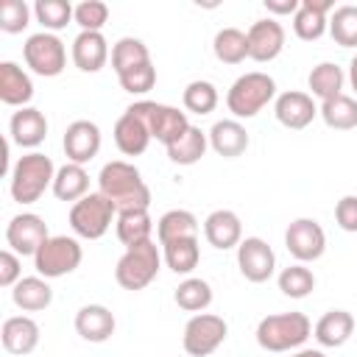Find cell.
<instances>
[{
    "mask_svg": "<svg viewBox=\"0 0 357 357\" xmlns=\"http://www.w3.org/2000/svg\"><path fill=\"white\" fill-rule=\"evenodd\" d=\"M318 114L324 117V123L335 131H351L357 128V100L349 95H337L332 100H324Z\"/></svg>",
    "mask_w": 357,
    "mask_h": 357,
    "instance_id": "obj_34",
    "label": "cell"
},
{
    "mask_svg": "<svg viewBox=\"0 0 357 357\" xmlns=\"http://www.w3.org/2000/svg\"><path fill=\"white\" fill-rule=\"evenodd\" d=\"M145 61H151V53H148V47H145L142 39L123 36V39L114 42V47H112V67H114L117 75L126 73V70H131V67H139Z\"/></svg>",
    "mask_w": 357,
    "mask_h": 357,
    "instance_id": "obj_37",
    "label": "cell"
},
{
    "mask_svg": "<svg viewBox=\"0 0 357 357\" xmlns=\"http://www.w3.org/2000/svg\"><path fill=\"white\" fill-rule=\"evenodd\" d=\"M279 290L287 296V298H304L315 290V276L310 268H304V262H296V265H287L282 273H279Z\"/></svg>",
    "mask_w": 357,
    "mask_h": 357,
    "instance_id": "obj_39",
    "label": "cell"
},
{
    "mask_svg": "<svg viewBox=\"0 0 357 357\" xmlns=\"http://www.w3.org/2000/svg\"><path fill=\"white\" fill-rule=\"evenodd\" d=\"M209 148V134H204L198 126H190L173 145H167V156L176 165H195Z\"/></svg>",
    "mask_w": 357,
    "mask_h": 357,
    "instance_id": "obj_30",
    "label": "cell"
},
{
    "mask_svg": "<svg viewBox=\"0 0 357 357\" xmlns=\"http://www.w3.org/2000/svg\"><path fill=\"white\" fill-rule=\"evenodd\" d=\"M349 81H351V89L357 92V56L349 61Z\"/></svg>",
    "mask_w": 357,
    "mask_h": 357,
    "instance_id": "obj_48",
    "label": "cell"
},
{
    "mask_svg": "<svg viewBox=\"0 0 357 357\" xmlns=\"http://www.w3.org/2000/svg\"><path fill=\"white\" fill-rule=\"evenodd\" d=\"M117 78H120V86H123L126 92H131V95H145V92H151L153 84H156V67H153V61H145V64H139V67H131V70L120 73Z\"/></svg>",
    "mask_w": 357,
    "mask_h": 357,
    "instance_id": "obj_42",
    "label": "cell"
},
{
    "mask_svg": "<svg viewBox=\"0 0 357 357\" xmlns=\"http://www.w3.org/2000/svg\"><path fill=\"white\" fill-rule=\"evenodd\" d=\"M343 81H346V75H343V70H340L335 61H321V64H315L312 73H310V78H307L310 92H312L315 98H321V103H324V100H332V98H337V95H343V92H340V89H343Z\"/></svg>",
    "mask_w": 357,
    "mask_h": 357,
    "instance_id": "obj_32",
    "label": "cell"
},
{
    "mask_svg": "<svg viewBox=\"0 0 357 357\" xmlns=\"http://www.w3.org/2000/svg\"><path fill=\"white\" fill-rule=\"evenodd\" d=\"M204 237L212 248H237L243 240V223L231 209H215L204 220Z\"/></svg>",
    "mask_w": 357,
    "mask_h": 357,
    "instance_id": "obj_19",
    "label": "cell"
},
{
    "mask_svg": "<svg viewBox=\"0 0 357 357\" xmlns=\"http://www.w3.org/2000/svg\"><path fill=\"white\" fill-rule=\"evenodd\" d=\"M329 33L340 47H357V6H337L329 17Z\"/></svg>",
    "mask_w": 357,
    "mask_h": 357,
    "instance_id": "obj_40",
    "label": "cell"
},
{
    "mask_svg": "<svg viewBox=\"0 0 357 357\" xmlns=\"http://www.w3.org/2000/svg\"><path fill=\"white\" fill-rule=\"evenodd\" d=\"M53 195L59 201H81L84 195H89V176L84 170V165H75V162H67L56 170V178H53Z\"/></svg>",
    "mask_w": 357,
    "mask_h": 357,
    "instance_id": "obj_28",
    "label": "cell"
},
{
    "mask_svg": "<svg viewBox=\"0 0 357 357\" xmlns=\"http://www.w3.org/2000/svg\"><path fill=\"white\" fill-rule=\"evenodd\" d=\"M64 153H67V162H75V165H86L98 156L100 151V128L92 123V120H75L67 126L64 131Z\"/></svg>",
    "mask_w": 357,
    "mask_h": 357,
    "instance_id": "obj_14",
    "label": "cell"
},
{
    "mask_svg": "<svg viewBox=\"0 0 357 357\" xmlns=\"http://www.w3.org/2000/svg\"><path fill=\"white\" fill-rule=\"evenodd\" d=\"M284 245L298 262H315L326 251V234L318 220L296 218L284 231Z\"/></svg>",
    "mask_w": 357,
    "mask_h": 357,
    "instance_id": "obj_11",
    "label": "cell"
},
{
    "mask_svg": "<svg viewBox=\"0 0 357 357\" xmlns=\"http://www.w3.org/2000/svg\"><path fill=\"white\" fill-rule=\"evenodd\" d=\"M8 134L11 139L20 145V148H36L45 142L47 137V120L39 109L33 106H22L20 112L11 114V123H8Z\"/></svg>",
    "mask_w": 357,
    "mask_h": 357,
    "instance_id": "obj_21",
    "label": "cell"
},
{
    "mask_svg": "<svg viewBox=\"0 0 357 357\" xmlns=\"http://www.w3.org/2000/svg\"><path fill=\"white\" fill-rule=\"evenodd\" d=\"M28 20H31V8L25 6V0H3L0 3V31L20 33L28 28Z\"/></svg>",
    "mask_w": 357,
    "mask_h": 357,
    "instance_id": "obj_43",
    "label": "cell"
},
{
    "mask_svg": "<svg viewBox=\"0 0 357 357\" xmlns=\"http://www.w3.org/2000/svg\"><path fill=\"white\" fill-rule=\"evenodd\" d=\"M329 11H335V6L329 0H301L298 11L293 14V31L298 39L304 42H315L329 31Z\"/></svg>",
    "mask_w": 357,
    "mask_h": 357,
    "instance_id": "obj_17",
    "label": "cell"
},
{
    "mask_svg": "<svg viewBox=\"0 0 357 357\" xmlns=\"http://www.w3.org/2000/svg\"><path fill=\"white\" fill-rule=\"evenodd\" d=\"M98 192L106 195L117 212L123 209H148L151 190L142 181V173L128 162H109L100 167L98 176Z\"/></svg>",
    "mask_w": 357,
    "mask_h": 357,
    "instance_id": "obj_1",
    "label": "cell"
},
{
    "mask_svg": "<svg viewBox=\"0 0 357 357\" xmlns=\"http://www.w3.org/2000/svg\"><path fill=\"white\" fill-rule=\"evenodd\" d=\"M312 332V324L304 312H276L265 315L257 324V343L265 351H290L298 349Z\"/></svg>",
    "mask_w": 357,
    "mask_h": 357,
    "instance_id": "obj_3",
    "label": "cell"
},
{
    "mask_svg": "<svg viewBox=\"0 0 357 357\" xmlns=\"http://www.w3.org/2000/svg\"><path fill=\"white\" fill-rule=\"evenodd\" d=\"M293 357H326V354L318 351V349H301V351H296Z\"/></svg>",
    "mask_w": 357,
    "mask_h": 357,
    "instance_id": "obj_49",
    "label": "cell"
},
{
    "mask_svg": "<svg viewBox=\"0 0 357 357\" xmlns=\"http://www.w3.org/2000/svg\"><path fill=\"white\" fill-rule=\"evenodd\" d=\"M33 14H36V22L42 25V31L53 33V31L67 28V22L73 20L75 8L67 0H36L33 3Z\"/></svg>",
    "mask_w": 357,
    "mask_h": 357,
    "instance_id": "obj_38",
    "label": "cell"
},
{
    "mask_svg": "<svg viewBox=\"0 0 357 357\" xmlns=\"http://www.w3.org/2000/svg\"><path fill=\"white\" fill-rule=\"evenodd\" d=\"M114 229H117V240H120L126 248H131V245H137V243L151 240L153 220H151L148 209H123V212H117Z\"/></svg>",
    "mask_w": 357,
    "mask_h": 357,
    "instance_id": "obj_29",
    "label": "cell"
},
{
    "mask_svg": "<svg viewBox=\"0 0 357 357\" xmlns=\"http://www.w3.org/2000/svg\"><path fill=\"white\" fill-rule=\"evenodd\" d=\"M212 50L218 56V61L223 64H240L248 59V36L240 28H220L215 33Z\"/></svg>",
    "mask_w": 357,
    "mask_h": 357,
    "instance_id": "obj_35",
    "label": "cell"
},
{
    "mask_svg": "<svg viewBox=\"0 0 357 357\" xmlns=\"http://www.w3.org/2000/svg\"><path fill=\"white\" fill-rule=\"evenodd\" d=\"M245 36H248V59L254 61H273L284 47V28L273 17L257 20L245 31Z\"/></svg>",
    "mask_w": 357,
    "mask_h": 357,
    "instance_id": "obj_15",
    "label": "cell"
},
{
    "mask_svg": "<svg viewBox=\"0 0 357 357\" xmlns=\"http://www.w3.org/2000/svg\"><path fill=\"white\" fill-rule=\"evenodd\" d=\"M156 234L162 245L184 237H198V218L187 209H170L156 220Z\"/></svg>",
    "mask_w": 357,
    "mask_h": 357,
    "instance_id": "obj_31",
    "label": "cell"
},
{
    "mask_svg": "<svg viewBox=\"0 0 357 357\" xmlns=\"http://www.w3.org/2000/svg\"><path fill=\"white\" fill-rule=\"evenodd\" d=\"M33 98V81L31 75L14 64V61H0V100L6 106H28Z\"/></svg>",
    "mask_w": 357,
    "mask_h": 357,
    "instance_id": "obj_23",
    "label": "cell"
},
{
    "mask_svg": "<svg viewBox=\"0 0 357 357\" xmlns=\"http://www.w3.org/2000/svg\"><path fill=\"white\" fill-rule=\"evenodd\" d=\"M56 178V167L53 159L31 151L25 156L17 159V165L11 167V198L17 204H36L47 187H53Z\"/></svg>",
    "mask_w": 357,
    "mask_h": 357,
    "instance_id": "obj_2",
    "label": "cell"
},
{
    "mask_svg": "<svg viewBox=\"0 0 357 357\" xmlns=\"http://www.w3.org/2000/svg\"><path fill=\"white\" fill-rule=\"evenodd\" d=\"M73 20L81 25V31H100L109 20V6L100 0H84L75 6Z\"/></svg>",
    "mask_w": 357,
    "mask_h": 357,
    "instance_id": "obj_44",
    "label": "cell"
},
{
    "mask_svg": "<svg viewBox=\"0 0 357 357\" xmlns=\"http://www.w3.org/2000/svg\"><path fill=\"white\" fill-rule=\"evenodd\" d=\"M351 332H354V318H351L349 310H329V312H324L318 318L315 329H312L315 340L321 346H326V349L343 346L351 337Z\"/></svg>",
    "mask_w": 357,
    "mask_h": 357,
    "instance_id": "obj_26",
    "label": "cell"
},
{
    "mask_svg": "<svg viewBox=\"0 0 357 357\" xmlns=\"http://www.w3.org/2000/svg\"><path fill=\"white\" fill-rule=\"evenodd\" d=\"M209 148L218 156H226V159L243 156L245 148H248V131H245V126L240 120H218L209 128Z\"/></svg>",
    "mask_w": 357,
    "mask_h": 357,
    "instance_id": "obj_25",
    "label": "cell"
},
{
    "mask_svg": "<svg viewBox=\"0 0 357 357\" xmlns=\"http://www.w3.org/2000/svg\"><path fill=\"white\" fill-rule=\"evenodd\" d=\"M22 59H25V64L36 75L53 78V75H59L67 67V47H64V42L56 33L39 31V33H33V36L25 39Z\"/></svg>",
    "mask_w": 357,
    "mask_h": 357,
    "instance_id": "obj_9",
    "label": "cell"
},
{
    "mask_svg": "<svg viewBox=\"0 0 357 357\" xmlns=\"http://www.w3.org/2000/svg\"><path fill=\"white\" fill-rule=\"evenodd\" d=\"M47 237H50L47 234V223L33 212L14 215L8 220V226H6V243L20 257H33Z\"/></svg>",
    "mask_w": 357,
    "mask_h": 357,
    "instance_id": "obj_12",
    "label": "cell"
},
{
    "mask_svg": "<svg viewBox=\"0 0 357 357\" xmlns=\"http://www.w3.org/2000/svg\"><path fill=\"white\" fill-rule=\"evenodd\" d=\"M226 321L220 315H212V312H198L187 321L184 326V337H181V346L190 357H206L212 351H218V346L226 340Z\"/></svg>",
    "mask_w": 357,
    "mask_h": 357,
    "instance_id": "obj_10",
    "label": "cell"
},
{
    "mask_svg": "<svg viewBox=\"0 0 357 357\" xmlns=\"http://www.w3.org/2000/svg\"><path fill=\"white\" fill-rule=\"evenodd\" d=\"M181 100H184V109L187 112H192V114H209L218 106V89L209 81H190L184 86Z\"/></svg>",
    "mask_w": 357,
    "mask_h": 357,
    "instance_id": "obj_41",
    "label": "cell"
},
{
    "mask_svg": "<svg viewBox=\"0 0 357 357\" xmlns=\"http://www.w3.org/2000/svg\"><path fill=\"white\" fill-rule=\"evenodd\" d=\"M301 0H265V8L271 14H296Z\"/></svg>",
    "mask_w": 357,
    "mask_h": 357,
    "instance_id": "obj_47",
    "label": "cell"
},
{
    "mask_svg": "<svg viewBox=\"0 0 357 357\" xmlns=\"http://www.w3.org/2000/svg\"><path fill=\"white\" fill-rule=\"evenodd\" d=\"M162 257L167 262V268L173 273H192L198 268L201 259V248H198V237H184V240H173L162 245Z\"/></svg>",
    "mask_w": 357,
    "mask_h": 357,
    "instance_id": "obj_33",
    "label": "cell"
},
{
    "mask_svg": "<svg viewBox=\"0 0 357 357\" xmlns=\"http://www.w3.org/2000/svg\"><path fill=\"white\" fill-rule=\"evenodd\" d=\"M22 279V262L20 254H14L11 248L0 251V284L3 287H14Z\"/></svg>",
    "mask_w": 357,
    "mask_h": 357,
    "instance_id": "obj_45",
    "label": "cell"
},
{
    "mask_svg": "<svg viewBox=\"0 0 357 357\" xmlns=\"http://www.w3.org/2000/svg\"><path fill=\"white\" fill-rule=\"evenodd\" d=\"M0 340H3V349L8 354H20V357L31 354L39 346V324L28 315L6 318L3 329H0Z\"/></svg>",
    "mask_w": 357,
    "mask_h": 357,
    "instance_id": "obj_20",
    "label": "cell"
},
{
    "mask_svg": "<svg viewBox=\"0 0 357 357\" xmlns=\"http://www.w3.org/2000/svg\"><path fill=\"white\" fill-rule=\"evenodd\" d=\"M112 218H117V209L100 192H89V195H84L81 201H75L70 206V226L84 240L103 237L109 231V226H112Z\"/></svg>",
    "mask_w": 357,
    "mask_h": 357,
    "instance_id": "obj_8",
    "label": "cell"
},
{
    "mask_svg": "<svg viewBox=\"0 0 357 357\" xmlns=\"http://www.w3.org/2000/svg\"><path fill=\"white\" fill-rule=\"evenodd\" d=\"M11 301H14L22 312H39V310L50 307L53 290H50V284H47L45 276H22V279L11 287Z\"/></svg>",
    "mask_w": 357,
    "mask_h": 357,
    "instance_id": "obj_27",
    "label": "cell"
},
{
    "mask_svg": "<svg viewBox=\"0 0 357 357\" xmlns=\"http://www.w3.org/2000/svg\"><path fill=\"white\" fill-rule=\"evenodd\" d=\"M335 220L343 231H357V195H343L335 206Z\"/></svg>",
    "mask_w": 357,
    "mask_h": 357,
    "instance_id": "obj_46",
    "label": "cell"
},
{
    "mask_svg": "<svg viewBox=\"0 0 357 357\" xmlns=\"http://www.w3.org/2000/svg\"><path fill=\"white\" fill-rule=\"evenodd\" d=\"M176 304L181 307V310H187V312H204L209 304H212V287H209V282L206 279H198V276H190V279H184L178 287H176Z\"/></svg>",
    "mask_w": 357,
    "mask_h": 357,
    "instance_id": "obj_36",
    "label": "cell"
},
{
    "mask_svg": "<svg viewBox=\"0 0 357 357\" xmlns=\"http://www.w3.org/2000/svg\"><path fill=\"white\" fill-rule=\"evenodd\" d=\"M109 61V42L100 31H81L73 39V64L81 73H98Z\"/></svg>",
    "mask_w": 357,
    "mask_h": 357,
    "instance_id": "obj_18",
    "label": "cell"
},
{
    "mask_svg": "<svg viewBox=\"0 0 357 357\" xmlns=\"http://www.w3.org/2000/svg\"><path fill=\"white\" fill-rule=\"evenodd\" d=\"M273 114H276V120H279L284 128L298 131V128H307V126L315 120L318 106L312 103V95L290 89V92H282V95L276 98Z\"/></svg>",
    "mask_w": 357,
    "mask_h": 357,
    "instance_id": "obj_16",
    "label": "cell"
},
{
    "mask_svg": "<svg viewBox=\"0 0 357 357\" xmlns=\"http://www.w3.org/2000/svg\"><path fill=\"white\" fill-rule=\"evenodd\" d=\"M151 131V139H159L165 148L173 145L187 128H190V120H187V112H178L176 106H167V103H153V100H137L128 106Z\"/></svg>",
    "mask_w": 357,
    "mask_h": 357,
    "instance_id": "obj_7",
    "label": "cell"
},
{
    "mask_svg": "<svg viewBox=\"0 0 357 357\" xmlns=\"http://www.w3.org/2000/svg\"><path fill=\"white\" fill-rule=\"evenodd\" d=\"M276 95V81L268 73H245L240 75L229 92H226V106L237 120L257 117Z\"/></svg>",
    "mask_w": 357,
    "mask_h": 357,
    "instance_id": "obj_4",
    "label": "cell"
},
{
    "mask_svg": "<svg viewBox=\"0 0 357 357\" xmlns=\"http://www.w3.org/2000/svg\"><path fill=\"white\" fill-rule=\"evenodd\" d=\"M162 268V254H159V245L153 240H145V243H137L131 248H126V254L117 259V268H114V279L123 290H142L148 287L156 273Z\"/></svg>",
    "mask_w": 357,
    "mask_h": 357,
    "instance_id": "obj_5",
    "label": "cell"
},
{
    "mask_svg": "<svg viewBox=\"0 0 357 357\" xmlns=\"http://www.w3.org/2000/svg\"><path fill=\"white\" fill-rule=\"evenodd\" d=\"M114 315L103 304H86L75 312V332L89 343H103L114 335Z\"/></svg>",
    "mask_w": 357,
    "mask_h": 357,
    "instance_id": "obj_22",
    "label": "cell"
},
{
    "mask_svg": "<svg viewBox=\"0 0 357 357\" xmlns=\"http://www.w3.org/2000/svg\"><path fill=\"white\" fill-rule=\"evenodd\" d=\"M148 142H151L148 126H145L131 109H126V112L117 117V123H114V145H117L120 153H126V156H139V153H145Z\"/></svg>",
    "mask_w": 357,
    "mask_h": 357,
    "instance_id": "obj_24",
    "label": "cell"
},
{
    "mask_svg": "<svg viewBox=\"0 0 357 357\" xmlns=\"http://www.w3.org/2000/svg\"><path fill=\"white\" fill-rule=\"evenodd\" d=\"M81 259H84V251H81V245H78L75 237L53 234L33 254V268L45 279H59V276L73 273L81 265Z\"/></svg>",
    "mask_w": 357,
    "mask_h": 357,
    "instance_id": "obj_6",
    "label": "cell"
},
{
    "mask_svg": "<svg viewBox=\"0 0 357 357\" xmlns=\"http://www.w3.org/2000/svg\"><path fill=\"white\" fill-rule=\"evenodd\" d=\"M237 268L248 282L262 284L276 271V254L262 237H245L237 245Z\"/></svg>",
    "mask_w": 357,
    "mask_h": 357,
    "instance_id": "obj_13",
    "label": "cell"
}]
</instances>
